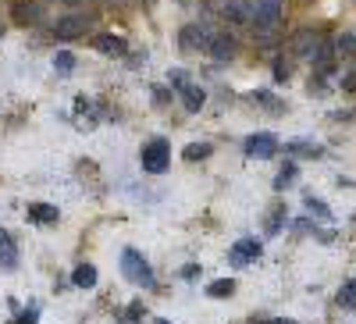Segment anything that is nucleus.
I'll use <instances>...</instances> for the list:
<instances>
[{"label":"nucleus","instance_id":"obj_11","mask_svg":"<svg viewBox=\"0 0 356 324\" xmlns=\"http://www.w3.org/2000/svg\"><path fill=\"white\" fill-rule=\"evenodd\" d=\"M317 47H321V40H317L314 33H307V29H303V33H296V40H292V50L300 54V57H307V61L314 57V50H317Z\"/></svg>","mask_w":356,"mask_h":324},{"label":"nucleus","instance_id":"obj_15","mask_svg":"<svg viewBox=\"0 0 356 324\" xmlns=\"http://www.w3.org/2000/svg\"><path fill=\"white\" fill-rule=\"evenodd\" d=\"M232 292H235V282L232 278H218V282L207 285V296H211V300H228Z\"/></svg>","mask_w":356,"mask_h":324},{"label":"nucleus","instance_id":"obj_13","mask_svg":"<svg viewBox=\"0 0 356 324\" xmlns=\"http://www.w3.org/2000/svg\"><path fill=\"white\" fill-rule=\"evenodd\" d=\"M57 218V207H50V203H33V207H29V221H40V225H54Z\"/></svg>","mask_w":356,"mask_h":324},{"label":"nucleus","instance_id":"obj_9","mask_svg":"<svg viewBox=\"0 0 356 324\" xmlns=\"http://www.w3.org/2000/svg\"><path fill=\"white\" fill-rule=\"evenodd\" d=\"M93 47H97L100 54H107V57H122V54L129 50V43H125L122 36H114V33H100V36H93Z\"/></svg>","mask_w":356,"mask_h":324},{"label":"nucleus","instance_id":"obj_18","mask_svg":"<svg viewBox=\"0 0 356 324\" xmlns=\"http://www.w3.org/2000/svg\"><path fill=\"white\" fill-rule=\"evenodd\" d=\"M339 307H342V310H356V278H349V282L339 289Z\"/></svg>","mask_w":356,"mask_h":324},{"label":"nucleus","instance_id":"obj_32","mask_svg":"<svg viewBox=\"0 0 356 324\" xmlns=\"http://www.w3.org/2000/svg\"><path fill=\"white\" fill-rule=\"evenodd\" d=\"M57 4H72V0H57Z\"/></svg>","mask_w":356,"mask_h":324},{"label":"nucleus","instance_id":"obj_23","mask_svg":"<svg viewBox=\"0 0 356 324\" xmlns=\"http://www.w3.org/2000/svg\"><path fill=\"white\" fill-rule=\"evenodd\" d=\"M335 50H339V54H356V33L339 36V40H335Z\"/></svg>","mask_w":356,"mask_h":324},{"label":"nucleus","instance_id":"obj_22","mask_svg":"<svg viewBox=\"0 0 356 324\" xmlns=\"http://www.w3.org/2000/svg\"><path fill=\"white\" fill-rule=\"evenodd\" d=\"M250 97H253V104H260V107H267V111H282V104H278V100H271V93H267V90L250 93Z\"/></svg>","mask_w":356,"mask_h":324},{"label":"nucleus","instance_id":"obj_21","mask_svg":"<svg viewBox=\"0 0 356 324\" xmlns=\"http://www.w3.org/2000/svg\"><path fill=\"white\" fill-rule=\"evenodd\" d=\"M292 179H296V164H285V168L278 171V179H275V189H289Z\"/></svg>","mask_w":356,"mask_h":324},{"label":"nucleus","instance_id":"obj_30","mask_svg":"<svg viewBox=\"0 0 356 324\" xmlns=\"http://www.w3.org/2000/svg\"><path fill=\"white\" fill-rule=\"evenodd\" d=\"M257 324V321H253ZM264 324H296V321H264Z\"/></svg>","mask_w":356,"mask_h":324},{"label":"nucleus","instance_id":"obj_26","mask_svg":"<svg viewBox=\"0 0 356 324\" xmlns=\"http://www.w3.org/2000/svg\"><path fill=\"white\" fill-rule=\"evenodd\" d=\"M289 75H292V68H289V61H285V57H278V61H275V79H278V82H285Z\"/></svg>","mask_w":356,"mask_h":324},{"label":"nucleus","instance_id":"obj_4","mask_svg":"<svg viewBox=\"0 0 356 324\" xmlns=\"http://www.w3.org/2000/svg\"><path fill=\"white\" fill-rule=\"evenodd\" d=\"M275 154H278V139H275L271 132H257V136L246 139V157H253V161H271Z\"/></svg>","mask_w":356,"mask_h":324},{"label":"nucleus","instance_id":"obj_2","mask_svg":"<svg viewBox=\"0 0 356 324\" xmlns=\"http://www.w3.org/2000/svg\"><path fill=\"white\" fill-rule=\"evenodd\" d=\"M139 161H143V171H150V175H164V171H168V164H171V146H168L164 139H150V143L143 146Z\"/></svg>","mask_w":356,"mask_h":324},{"label":"nucleus","instance_id":"obj_28","mask_svg":"<svg viewBox=\"0 0 356 324\" xmlns=\"http://www.w3.org/2000/svg\"><path fill=\"white\" fill-rule=\"evenodd\" d=\"M36 317H40V310L33 307V310H25V314H22V321H18V324H36Z\"/></svg>","mask_w":356,"mask_h":324},{"label":"nucleus","instance_id":"obj_10","mask_svg":"<svg viewBox=\"0 0 356 324\" xmlns=\"http://www.w3.org/2000/svg\"><path fill=\"white\" fill-rule=\"evenodd\" d=\"M0 268L4 271H15L18 268V246H15V239L0 228Z\"/></svg>","mask_w":356,"mask_h":324},{"label":"nucleus","instance_id":"obj_5","mask_svg":"<svg viewBox=\"0 0 356 324\" xmlns=\"http://www.w3.org/2000/svg\"><path fill=\"white\" fill-rule=\"evenodd\" d=\"M86 29H89V18L86 15H65V18H57L54 36L57 40H79V36H86Z\"/></svg>","mask_w":356,"mask_h":324},{"label":"nucleus","instance_id":"obj_27","mask_svg":"<svg viewBox=\"0 0 356 324\" xmlns=\"http://www.w3.org/2000/svg\"><path fill=\"white\" fill-rule=\"evenodd\" d=\"M342 90H346V93H356V68H353V72L342 79Z\"/></svg>","mask_w":356,"mask_h":324},{"label":"nucleus","instance_id":"obj_20","mask_svg":"<svg viewBox=\"0 0 356 324\" xmlns=\"http://www.w3.org/2000/svg\"><path fill=\"white\" fill-rule=\"evenodd\" d=\"M211 157V143H189L186 146V161H207Z\"/></svg>","mask_w":356,"mask_h":324},{"label":"nucleus","instance_id":"obj_29","mask_svg":"<svg viewBox=\"0 0 356 324\" xmlns=\"http://www.w3.org/2000/svg\"><path fill=\"white\" fill-rule=\"evenodd\" d=\"M196 275H200V268H196V264H186V268H182V278H189V282H193Z\"/></svg>","mask_w":356,"mask_h":324},{"label":"nucleus","instance_id":"obj_14","mask_svg":"<svg viewBox=\"0 0 356 324\" xmlns=\"http://www.w3.org/2000/svg\"><path fill=\"white\" fill-rule=\"evenodd\" d=\"M72 282H75L79 289H93V285H97V268H93V264H79L75 275H72Z\"/></svg>","mask_w":356,"mask_h":324},{"label":"nucleus","instance_id":"obj_3","mask_svg":"<svg viewBox=\"0 0 356 324\" xmlns=\"http://www.w3.org/2000/svg\"><path fill=\"white\" fill-rule=\"evenodd\" d=\"M285 0H250V25L257 29H275L282 22Z\"/></svg>","mask_w":356,"mask_h":324},{"label":"nucleus","instance_id":"obj_33","mask_svg":"<svg viewBox=\"0 0 356 324\" xmlns=\"http://www.w3.org/2000/svg\"><path fill=\"white\" fill-rule=\"evenodd\" d=\"M107 4H122V0H107Z\"/></svg>","mask_w":356,"mask_h":324},{"label":"nucleus","instance_id":"obj_24","mask_svg":"<svg viewBox=\"0 0 356 324\" xmlns=\"http://www.w3.org/2000/svg\"><path fill=\"white\" fill-rule=\"evenodd\" d=\"M307 207H310V214H314V218H328V203L317 200V196H307Z\"/></svg>","mask_w":356,"mask_h":324},{"label":"nucleus","instance_id":"obj_17","mask_svg":"<svg viewBox=\"0 0 356 324\" xmlns=\"http://www.w3.org/2000/svg\"><path fill=\"white\" fill-rule=\"evenodd\" d=\"M54 68H57V75H72L75 72V54L72 50H57L54 54Z\"/></svg>","mask_w":356,"mask_h":324},{"label":"nucleus","instance_id":"obj_7","mask_svg":"<svg viewBox=\"0 0 356 324\" xmlns=\"http://www.w3.org/2000/svg\"><path fill=\"white\" fill-rule=\"evenodd\" d=\"M178 36H182V47L186 50H207V47H211L214 29H207V25H186Z\"/></svg>","mask_w":356,"mask_h":324},{"label":"nucleus","instance_id":"obj_12","mask_svg":"<svg viewBox=\"0 0 356 324\" xmlns=\"http://www.w3.org/2000/svg\"><path fill=\"white\" fill-rule=\"evenodd\" d=\"M178 93H182V104H186V111H200L203 104H207V93L203 90H196V86L193 82H186V86H178Z\"/></svg>","mask_w":356,"mask_h":324},{"label":"nucleus","instance_id":"obj_8","mask_svg":"<svg viewBox=\"0 0 356 324\" xmlns=\"http://www.w3.org/2000/svg\"><path fill=\"white\" fill-rule=\"evenodd\" d=\"M207 54H211L214 61H232V57H235V36L232 33H214Z\"/></svg>","mask_w":356,"mask_h":324},{"label":"nucleus","instance_id":"obj_19","mask_svg":"<svg viewBox=\"0 0 356 324\" xmlns=\"http://www.w3.org/2000/svg\"><path fill=\"white\" fill-rule=\"evenodd\" d=\"M143 314H146L143 300H132V303L125 307V314H122V324H143Z\"/></svg>","mask_w":356,"mask_h":324},{"label":"nucleus","instance_id":"obj_1","mask_svg":"<svg viewBox=\"0 0 356 324\" xmlns=\"http://www.w3.org/2000/svg\"><path fill=\"white\" fill-rule=\"evenodd\" d=\"M122 275L139 285V289H154V271H150V264H146V257L139 250H125L122 253Z\"/></svg>","mask_w":356,"mask_h":324},{"label":"nucleus","instance_id":"obj_31","mask_svg":"<svg viewBox=\"0 0 356 324\" xmlns=\"http://www.w3.org/2000/svg\"><path fill=\"white\" fill-rule=\"evenodd\" d=\"M154 324H171V321H164V317H161V321H154Z\"/></svg>","mask_w":356,"mask_h":324},{"label":"nucleus","instance_id":"obj_25","mask_svg":"<svg viewBox=\"0 0 356 324\" xmlns=\"http://www.w3.org/2000/svg\"><path fill=\"white\" fill-rule=\"evenodd\" d=\"M282 221H285V207H275V214H271V221H267V235H275V232L282 228Z\"/></svg>","mask_w":356,"mask_h":324},{"label":"nucleus","instance_id":"obj_16","mask_svg":"<svg viewBox=\"0 0 356 324\" xmlns=\"http://www.w3.org/2000/svg\"><path fill=\"white\" fill-rule=\"evenodd\" d=\"M15 22L18 25H36L40 22V4H18L15 8Z\"/></svg>","mask_w":356,"mask_h":324},{"label":"nucleus","instance_id":"obj_6","mask_svg":"<svg viewBox=\"0 0 356 324\" xmlns=\"http://www.w3.org/2000/svg\"><path fill=\"white\" fill-rule=\"evenodd\" d=\"M260 253H264L260 239H239V243H235V246L228 250V260L235 264V268H243V264H253Z\"/></svg>","mask_w":356,"mask_h":324}]
</instances>
